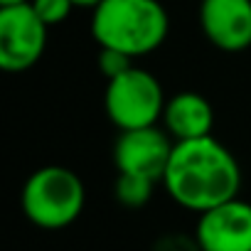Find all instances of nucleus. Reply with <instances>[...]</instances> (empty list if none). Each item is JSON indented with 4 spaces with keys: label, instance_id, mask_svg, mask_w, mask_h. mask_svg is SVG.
Returning a JSON list of instances; mask_svg holds the SVG:
<instances>
[{
    "label": "nucleus",
    "instance_id": "5",
    "mask_svg": "<svg viewBox=\"0 0 251 251\" xmlns=\"http://www.w3.org/2000/svg\"><path fill=\"white\" fill-rule=\"evenodd\" d=\"M47 27L32 3L0 8V67L5 72L35 67L47 47Z\"/></svg>",
    "mask_w": 251,
    "mask_h": 251
},
{
    "label": "nucleus",
    "instance_id": "1",
    "mask_svg": "<svg viewBox=\"0 0 251 251\" xmlns=\"http://www.w3.org/2000/svg\"><path fill=\"white\" fill-rule=\"evenodd\" d=\"M163 185L180 207L202 214L239 197L241 168L214 136L175 141Z\"/></svg>",
    "mask_w": 251,
    "mask_h": 251
},
{
    "label": "nucleus",
    "instance_id": "11",
    "mask_svg": "<svg viewBox=\"0 0 251 251\" xmlns=\"http://www.w3.org/2000/svg\"><path fill=\"white\" fill-rule=\"evenodd\" d=\"M35 13L52 27V25H59L69 18V13L74 10V3L72 0H30Z\"/></svg>",
    "mask_w": 251,
    "mask_h": 251
},
{
    "label": "nucleus",
    "instance_id": "10",
    "mask_svg": "<svg viewBox=\"0 0 251 251\" xmlns=\"http://www.w3.org/2000/svg\"><path fill=\"white\" fill-rule=\"evenodd\" d=\"M153 187H155V180H148V177H141V175H128V173H118L113 192H116V200L123 207L138 209V207L148 204V200L153 197Z\"/></svg>",
    "mask_w": 251,
    "mask_h": 251
},
{
    "label": "nucleus",
    "instance_id": "3",
    "mask_svg": "<svg viewBox=\"0 0 251 251\" xmlns=\"http://www.w3.org/2000/svg\"><path fill=\"white\" fill-rule=\"evenodd\" d=\"M25 217L40 229H64L79 219L86 190L81 177L62 165L35 170L20 195Z\"/></svg>",
    "mask_w": 251,
    "mask_h": 251
},
{
    "label": "nucleus",
    "instance_id": "13",
    "mask_svg": "<svg viewBox=\"0 0 251 251\" xmlns=\"http://www.w3.org/2000/svg\"><path fill=\"white\" fill-rule=\"evenodd\" d=\"M153 251H202V249L197 244V236L190 239L185 234H168V236L155 241Z\"/></svg>",
    "mask_w": 251,
    "mask_h": 251
},
{
    "label": "nucleus",
    "instance_id": "2",
    "mask_svg": "<svg viewBox=\"0 0 251 251\" xmlns=\"http://www.w3.org/2000/svg\"><path fill=\"white\" fill-rule=\"evenodd\" d=\"M91 35L99 47L141 57L165 42L168 13L158 0H101L94 8Z\"/></svg>",
    "mask_w": 251,
    "mask_h": 251
},
{
    "label": "nucleus",
    "instance_id": "15",
    "mask_svg": "<svg viewBox=\"0 0 251 251\" xmlns=\"http://www.w3.org/2000/svg\"><path fill=\"white\" fill-rule=\"evenodd\" d=\"M23 3H30V0H0V8H5V5H23Z\"/></svg>",
    "mask_w": 251,
    "mask_h": 251
},
{
    "label": "nucleus",
    "instance_id": "8",
    "mask_svg": "<svg viewBox=\"0 0 251 251\" xmlns=\"http://www.w3.org/2000/svg\"><path fill=\"white\" fill-rule=\"evenodd\" d=\"M200 25L214 47L241 52L251 47V0H202Z\"/></svg>",
    "mask_w": 251,
    "mask_h": 251
},
{
    "label": "nucleus",
    "instance_id": "4",
    "mask_svg": "<svg viewBox=\"0 0 251 251\" xmlns=\"http://www.w3.org/2000/svg\"><path fill=\"white\" fill-rule=\"evenodd\" d=\"M103 103H106V116L111 118L116 128L131 131V128L155 126V121L163 118L165 94L160 81L151 72L131 67L128 72L108 79Z\"/></svg>",
    "mask_w": 251,
    "mask_h": 251
},
{
    "label": "nucleus",
    "instance_id": "9",
    "mask_svg": "<svg viewBox=\"0 0 251 251\" xmlns=\"http://www.w3.org/2000/svg\"><path fill=\"white\" fill-rule=\"evenodd\" d=\"M163 121L173 141H195V138L212 136L214 111L202 94L180 91L170 101H165Z\"/></svg>",
    "mask_w": 251,
    "mask_h": 251
},
{
    "label": "nucleus",
    "instance_id": "12",
    "mask_svg": "<svg viewBox=\"0 0 251 251\" xmlns=\"http://www.w3.org/2000/svg\"><path fill=\"white\" fill-rule=\"evenodd\" d=\"M133 57L128 54H123L118 50H111V47H101V54H99V69L106 79H113L123 72H128L133 64H131Z\"/></svg>",
    "mask_w": 251,
    "mask_h": 251
},
{
    "label": "nucleus",
    "instance_id": "6",
    "mask_svg": "<svg viewBox=\"0 0 251 251\" xmlns=\"http://www.w3.org/2000/svg\"><path fill=\"white\" fill-rule=\"evenodd\" d=\"M173 148H175V141H170V136L155 128V126L121 131L113 146V163L118 173L141 175V177L163 182Z\"/></svg>",
    "mask_w": 251,
    "mask_h": 251
},
{
    "label": "nucleus",
    "instance_id": "14",
    "mask_svg": "<svg viewBox=\"0 0 251 251\" xmlns=\"http://www.w3.org/2000/svg\"><path fill=\"white\" fill-rule=\"evenodd\" d=\"M74 3V8H96L101 0H72Z\"/></svg>",
    "mask_w": 251,
    "mask_h": 251
},
{
    "label": "nucleus",
    "instance_id": "7",
    "mask_svg": "<svg viewBox=\"0 0 251 251\" xmlns=\"http://www.w3.org/2000/svg\"><path fill=\"white\" fill-rule=\"evenodd\" d=\"M195 236L202 251H251V204L234 197L202 212Z\"/></svg>",
    "mask_w": 251,
    "mask_h": 251
}]
</instances>
